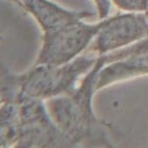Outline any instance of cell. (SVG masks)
Listing matches in <instances>:
<instances>
[{
	"label": "cell",
	"instance_id": "cell-10",
	"mask_svg": "<svg viewBox=\"0 0 148 148\" xmlns=\"http://www.w3.org/2000/svg\"><path fill=\"white\" fill-rule=\"evenodd\" d=\"M97 6L98 18L104 20L109 16L110 9H112V0H93Z\"/></svg>",
	"mask_w": 148,
	"mask_h": 148
},
{
	"label": "cell",
	"instance_id": "cell-9",
	"mask_svg": "<svg viewBox=\"0 0 148 148\" xmlns=\"http://www.w3.org/2000/svg\"><path fill=\"white\" fill-rule=\"evenodd\" d=\"M112 4L124 12H146L148 0H112Z\"/></svg>",
	"mask_w": 148,
	"mask_h": 148
},
{
	"label": "cell",
	"instance_id": "cell-7",
	"mask_svg": "<svg viewBox=\"0 0 148 148\" xmlns=\"http://www.w3.org/2000/svg\"><path fill=\"white\" fill-rule=\"evenodd\" d=\"M17 5L25 9L37 21L43 33H50L77 20L93 16L92 12L73 11L60 6L50 0H14Z\"/></svg>",
	"mask_w": 148,
	"mask_h": 148
},
{
	"label": "cell",
	"instance_id": "cell-6",
	"mask_svg": "<svg viewBox=\"0 0 148 148\" xmlns=\"http://www.w3.org/2000/svg\"><path fill=\"white\" fill-rule=\"evenodd\" d=\"M102 56L105 66L98 72L97 92L110 84L148 75V37Z\"/></svg>",
	"mask_w": 148,
	"mask_h": 148
},
{
	"label": "cell",
	"instance_id": "cell-13",
	"mask_svg": "<svg viewBox=\"0 0 148 148\" xmlns=\"http://www.w3.org/2000/svg\"><path fill=\"white\" fill-rule=\"evenodd\" d=\"M110 148H115V147H110Z\"/></svg>",
	"mask_w": 148,
	"mask_h": 148
},
{
	"label": "cell",
	"instance_id": "cell-8",
	"mask_svg": "<svg viewBox=\"0 0 148 148\" xmlns=\"http://www.w3.org/2000/svg\"><path fill=\"white\" fill-rule=\"evenodd\" d=\"M20 138L18 104L14 100L0 102V147L17 148Z\"/></svg>",
	"mask_w": 148,
	"mask_h": 148
},
{
	"label": "cell",
	"instance_id": "cell-4",
	"mask_svg": "<svg viewBox=\"0 0 148 148\" xmlns=\"http://www.w3.org/2000/svg\"><path fill=\"white\" fill-rule=\"evenodd\" d=\"M104 20L88 23L83 18L50 33H43L34 64L64 65L83 54L103 26Z\"/></svg>",
	"mask_w": 148,
	"mask_h": 148
},
{
	"label": "cell",
	"instance_id": "cell-11",
	"mask_svg": "<svg viewBox=\"0 0 148 148\" xmlns=\"http://www.w3.org/2000/svg\"><path fill=\"white\" fill-rule=\"evenodd\" d=\"M145 15H146V17H147V20H148V10H147V11L145 12Z\"/></svg>",
	"mask_w": 148,
	"mask_h": 148
},
{
	"label": "cell",
	"instance_id": "cell-2",
	"mask_svg": "<svg viewBox=\"0 0 148 148\" xmlns=\"http://www.w3.org/2000/svg\"><path fill=\"white\" fill-rule=\"evenodd\" d=\"M103 66H105V61L103 56H99L96 66L82 78L72 93L45 102L58 127L76 147H114L108 134L109 125L99 120L93 110L97 77Z\"/></svg>",
	"mask_w": 148,
	"mask_h": 148
},
{
	"label": "cell",
	"instance_id": "cell-14",
	"mask_svg": "<svg viewBox=\"0 0 148 148\" xmlns=\"http://www.w3.org/2000/svg\"><path fill=\"white\" fill-rule=\"evenodd\" d=\"M0 148H4V147H0Z\"/></svg>",
	"mask_w": 148,
	"mask_h": 148
},
{
	"label": "cell",
	"instance_id": "cell-1",
	"mask_svg": "<svg viewBox=\"0 0 148 148\" xmlns=\"http://www.w3.org/2000/svg\"><path fill=\"white\" fill-rule=\"evenodd\" d=\"M98 55L86 50L64 65L34 64L22 73H12L0 65V102L28 97L40 100L66 96L78 87L96 66Z\"/></svg>",
	"mask_w": 148,
	"mask_h": 148
},
{
	"label": "cell",
	"instance_id": "cell-3",
	"mask_svg": "<svg viewBox=\"0 0 148 148\" xmlns=\"http://www.w3.org/2000/svg\"><path fill=\"white\" fill-rule=\"evenodd\" d=\"M14 102L20 115L17 148H77L58 127L44 100L20 97Z\"/></svg>",
	"mask_w": 148,
	"mask_h": 148
},
{
	"label": "cell",
	"instance_id": "cell-12",
	"mask_svg": "<svg viewBox=\"0 0 148 148\" xmlns=\"http://www.w3.org/2000/svg\"><path fill=\"white\" fill-rule=\"evenodd\" d=\"M27 148H34V147H27Z\"/></svg>",
	"mask_w": 148,
	"mask_h": 148
},
{
	"label": "cell",
	"instance_id": "cell-5",
	"mask_svg": "<svg viewBox=\"0 0 148 148\" xmlns=\"http://www.w3.org/2000/svg\"><path fill=\"white\" fill-rule=\"evenodd\" d=\"M148 37V20L145 12L116 14L103 21V26L88 47L98 56L126 48Z\"/></svg>",
	"mask_w": 148,
	"mask_h": 148
}]
</instances>
